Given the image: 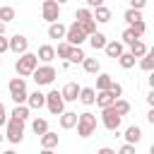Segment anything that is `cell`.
<instances>
[{
	"label": "cell",
	"instance_id": "obj_1",
	"mask_svg": "<svg viewBox=\"0 0 154 154\" xmlns=\"http://www.w3.org/2000/svg\"><path fill=\"white\" fill-rule=\"evenodd\" d=\"M36 65H38L36 53L24 51V53H19V60L14 63V70H17V75H19V77H29V75L34 72V67H36Z\"/></svg>",
	"mask_w": 154,
	"mask_h": 154
},
{
	"label": "cell",
	"instance_id": "obj_2",
	"mask_svg": "<svg viewBox=\"0 0 154 154\" xmlns=\"http://www.w3.org/2000/svg\"><path fill=\"white\" fill-rule=\"evenodd\" d=\"M7 89H10V99H12L14 103H24V101H26V96H29L24 77H14V79H10Z\"/></svg>",
	"mask_w": 154,
	"mask_h": 154
},
{
	"label": "cell",
	"instance_id": "obj_3",
	"mask_svg": "<svg viewBox=\"0 0 154 154\" xmlns=\"http://www.w3.org/2000/svg\"><path fill=\"white\" fill-rule=\"evenodd\" d=\"M75 125H77V135L79 137H89L96 130V116L94 113H79Z\"/></svg>",
	"mask_w": 154,
	"mask_h": 154
},
{
	"label": "cell",
	"instance_id": "obj_4",
	"mask_svg": "<svg viewBox=\"0 0 154 154\" xmlns=\"http://www.w3.org/2000/svg\"><path fill=\"white\" fill-rule=\"evenodd\" d=\"M7 132H5V137L12 142V144H19L22 142V137H24V120H19V118H7Z\"/></svg>",
	"mask_w": 154,
	"mask_h": 154
},
{
	"label": "cell",
	"instance_id": "obj_5",
	"mask_svg": "<svg viewBox=\"0 0 154 154\" xmlns=\"http://www.w3.org/2000/svg\"><path fill=\"white\" fill-rule=\"evenodd\" d=\"M31 77H34V82L41 87V84H51V82L58 77V72H55V67H53V65H48V63H46V65H41V67L36 65V67H34V72H31Z\"/></svg>",
	"mask_w": 154,
	"mask_h": 154
},
{
	"label": "cell",
	"instance_id": "obj_6",
	"mask_svg": "<svg viewBox=\"0 0 154 154\" xmlns=\"http://www.w3.org/2000/svg\"><path fill=\"white\" fill-rule=\"evenodd\" d=\"M120 118H123V116H120L113 106H103V108H101V123H103L106 130L116 132V130L120 128Z\"/></svg>",
	"mask_w": 154,
	"mask_h": 154
},
{
	"label": "cell",
	"instance_id": "obj_7",
	"mask_svg": "<svg viewBox=\"0 0 154 154\" xmlns=\"http://www.w3.org/2000/svg\"><path fill=\"white\" fill-rule=\"evenodd\" d=\"M46 106H48V111H51L53 116H60V113L65 111V99H63V94H60L58 89L48 91V94H46Z\"/></svg>",
	"mask_w": 154,
	"mask_h": 154
},
{
	"label": "cell",
	"instance_id": "obj_8",
	"mask_svg": "<svg viewBox=\"0 0 154 154\" xmlns=\"http://www.w3.org/2000/svg\"><path fill=\"white\" fill-rule=\"evenodd\" d=\"M84 38H87V34L82 31L79 22H75V24H70V26L65 29V41H67V43H72V46H79Z\"/></svg>",
	"mask_w": 154,
	"mask_h": 154
},
{
	"label": "cell",
	"instance_id": "obj_9",
	"mask_svg": "<svg viewBox=\"0 0 154 154\" xmlns=\"http://www.w3.org/2000/svg\"><path fill=\"white\" fill-rule=\"evenodd\" d=\"M41 12H43V19H46V22H58V19H60V5H58L55 0H43Z\"/></svg>",
	"mask_w": 154,
	"mask_h": 154
},
{
	"label": "cell",
	"instance_id": "obj_10",
	"mask_svg": "<svg viewBox=\"0 0 154 154\" xmlns=\"http://www.w3.org/2000/svg\"><path fill=\"white\" fill-rule=\"evenodd\" d=\"M26 48H29V41H26V36H22V34H14V36L10 38V51H12V53H17V55H19V53H24Z\"/></svg>",
	"mask_w": 154,
	"mask_h": 154
},
{
	"label": "cell",
	"instance_id": "obj_11",
	"mask_svg": "<svg viewBox=\"0 0 154 154\" xmlns=\"http://www.w3.org/2000/svg\"><path fill=\"white\" fill-rule=\"evenodd\" d=\"M60 94H63L65 101H77V96H79V84H77V82H67Z\"/></svg>",
	"mask_w": 154,
	"mask_h": 154
},
{
	"label": "cell",
	"instance_id": "obj_12",
	"mask_svg": "<svg viewBox=\"0 0 154 154\" xmlns=\"http://www.w3.org/2000/svg\"><path fill=\"white\" fill-rule=\"evenodd\" d=\"M26 103H29V108H43V106H46V94L34 91V94L26 96Z\"/></svg>",
	"mask_w": 154,
	"mask_h": 154
},
{
	"label": "cell",
	"instance_id": "obj_13",
	"mask_svg": "<svg viewBox=\"0 0 154 154\" xmlns=\"http://www.w3.org/2000/svg\"><path fill=\"white\" fill-rule=\"evenodd\" d=\"M113 99H116V96H113L108 89H101V91H99V96H94V103H96L99 108H103V106H111V103H113Z\"/></svg>",
	"mask_w": 154,
	"mask_h": 154
},
{
	"label": "cell",
	"instance_id": "obj_14",
	"mask_svg": "<svg viewBox=\"0 0 154 154\" xmlns=\"http://www.w3.org/2000/svg\"><path fill=\"white\" fill-rule=\"evenodd\" d=\"M75 123H77V113H72V111H63V113H60V128H63V130L75 128Z\"/></svg>",
	"mask_w": 154,
	"mask_h": 154
},
{
	"label": "cell",
	"instance_id": "obj_15",
	"mask_svg": "<svg viewBox=\"0 0 154 154\" xmlns=\"http://www.w3.org/2000/svg\"><path fill=\"white\" fill-rule=\"evenodd\" d=\"M38 137H41V147H43V149H53V147H58V135H55V132L46 130V132L38 135Z\"/></svg>",
	"mask_w": 154,
	"mask_h": 154
},
{
	"label": "cell",
	"instance_id": "obj_16",
	"mask_svg": "<svg viewBox=\"0 0 154 154\" xmlns=\"http://www.w3.org/2000/svg\"><path fill=\"white\" fill-rule=\"evenodd\" d=\"M103 51H106L108 58H118V55L123 53V43H120V41H106Z\"/></svg>",
	"mask_w": 154,
	"mask_h": 154
},
{
	"label": "cell",
	"instance_id": "obj_17",
	"mask_svg": "<svg viewBox=\"0 0 154 154\" xmlns=\"http://www.w3.org/2000/svg\"><path fill=\"white\" fill-rule=\"evenodd\" d=\"M94 96H96V91H94L91 87H79V96H77V99H79L84 106H91V103H94Z\"/></svg>",
	"mask_w": 154,
	"mask_h": 154
},
{
	"label": "cell",
	"instance_id": "obj_18",
	"mask_svg": "<svg viewBox=\"0 0 154 154\" xmlns=\"http://www.w3.org/2000/svg\"><path fill=\"white\" fill-rule=\"evenodd\" d=\"M36 58H38V60H43V63H51V60L55 58V48L46 43V46H41V48H38V53H36Z\"/></svg>",
	"mask_w": 154,
	"mask_h": 154
},
{
	"label": "cell",
	"instance_id": "obj_19",
	"mask_svg": "<svg viewBox=\"0 0 154 154\" xmlns=\"http://www.w3.org/2000/svg\"><path fill=\"white\" fill-rule=\"evenodd\" d=\"M65 29H67V26H63L60 22H51L48 36H51V38H65Z\"/></svg>",
	"mask_w": 154,
	"mask_h": 154
},
{
	"label": "cell",
	"instance_id": "obj_20",
	"mask_svg": "<svg viewBox=\"0 0 154 154\" xmlns=\"http://www.w3.org/2000/svg\"><path fill=\"white\" fill-rule=\"evenodd\" d=\"M89 43H91L94 51H99V48L106 46V36H103L101 31H91V34H89Z\"/></svg>",
	"mask_w": 154,
	"mask_h": 154
},
{
	"label": "cell",
	"instance_id": "obj_21",
	"mask_svg": "<svg viewBox=\"0 0 154 154\" xmlns=\"http://www.w3.org/2000/svg\"><path fill=\"white\" fill-rule=\"evenodd\" d=\"M82 65H84V72H89V75H99V70H101V65H99L96 58H87V55H84Z\"/></svg>",
	"mask_w": 154,
	"mask_h": 154
},
{
	"label": "cell",
	"instance_id": "obj_22",
	"mask_svg": "<svg viewBox=\"0 0 154 154\" xmlns=\"http://www.w3.org/2000/svg\"><path fill=\"white\" fill-rule=\"evenodd\" d=\"M125 140H128L130 144H137V142L142 140V130H140L137 125H130V128L125 130Z\"/></svg>",
	"mask_w": 154,
	"mask_h": 154
},
{
	"label": "cell",
	"instance_id": "obj_23",
	"mask_svg": "<svg viewBox=\"0 0 154 154\" xmlns=\"http://www.w3.org/2000/svg\"><path fill=\"white\" fill-rule=\"evenodd\" d=\"M91 17H94L96 22L106 24V22H111V10H108V7H103V5H99V7H96V12H94Z\"/></svg>",
	"mask_w": 154,
	"mask_h": 154
},
{
	"label": "cell",
	"instance_id": "obj_24",
	"mask_svg": "<svg viewBox=\"0 0 154 154\" xmlns=\"http://www.w3.org/2000/svg\"><path fill=\"white\" fill-rule=\"evenodd\" d=\"M140 67H142L144 72H152V70H154V53H152V51H147V53L142 55V60H140Z\"/></svg>",
	"mask_w": 154,
	"mask_h": 154
},
{
	"label": "cell",
	"instance_id": "obj_25",
	"mask_svg": "<svg viewBox=\"0 0 154 154\" xmlns=\"http://www.w3.org/2000/svg\"><path fill=\"white\" fill-rule=\"evenodd\" d=\"M130 53H132L135 58H142V55L147 53V46H144V43H142L140 38H135V41L130 43Z\"/></svg>",
	"mask_w": 154,
	"mask_h": 154
},
{
	"label": "cell",
	"instance_id": "obj_26",
	"mask_svg": "<svg viewBox=\"0 0 154 154\" xmlns=\"http://www.w3.org/2000/svg\"><path fill=\"white\" fill-rule=\"evenodd\" d=\"M111 106H113V108H116V111H118L120 116H128V113H130V103H128L125 99H118V96H116Z\"/></svg>",
	"mask_w": 154,
	"mask_h": 154
},
{
	"label": "cell",
	"instance_id": "obj_27",
	"mask_svg": "<svg viewBox=\"0 0 154 154\" xmlns=\"http://www.w3.org/2000/svg\"><path fill=\"white\" fill-rule=\"evenodd\" d=\"M118 63H120L123 70H130V67L135 65V55H132V53H120V55H118Z\"/></svg>",
	"mask_w": 154,
	"mask_h": 154
},
{
	"label": "cell",
	"instance_id": "obj_28",
	"mask_svg": "<svg viewBox=\"0 0 154 154\" xmlns=\"http://www.w3.org/2000/svg\"><path fill=\"white\" fill-rule=\"evenodd\" d=\"M12 118L26 120V118H29V106H24V103H17V106H14V111H12Z\"/></svg>",
	"mask_w": 154,
	"mask_h": 154
},
{
	"label": "cell",
	"instance_id": "obj_29",
	"mask_svg": "<svg viewBox=\"0 0 154 154\" xmlns=\"http://www.w3.org/2000/svg\"><path fill=\"white\" fill-rule=\"evenodd\" d=\"M123 19L128 22V24H132V22H137V19H142V12L140 10H135V7H130L125 14H123Z\"/></svg>",
	"mask_w": 154,
	"mask_h": 154
},
{
	"label": "cell",
	"instance_id": "obj_30",
	"mask_svg": "<svg viewBox=\"0 0 154 154\" xmlns=\"http://www.w3.org/2000/svg\"><path fill=\"white\" fill-rule=\"evenodd\" d=\"M67 60H70V63H82V60H84V53H82V48H79V46H72V51H70Z\"/></svg>",
	"mask_w": 154,
	"mask_h": 154
},
{
	"label": "cell",
	"instance_id": "obj_31",
	"mask_svg": "<svg viewBox=\"0 0 154 154\" xmlns=\"http://www.w3.org/2000/svg\"><path fill=\"white\" fill-rule=\"evenodd\" d=\"M31 130H34V132H36V135H43V132H46V130H48V123H46V120H43V118H36V120H34V123H31Z\"/></svg>",
	"mask_w": 154,
	"mask_h": 154
},
{
	"label": "cell",
	"instance_id": "obj_32",
	"mask_svg": "<svg viewBox=\"0 0 154 154\" xmlns=\"http://www.w3.org/2000/svg\"><path fill=\"white\" fill-rule=\"evenodd\" d=\"M70 51H72V43H67V41H63V43H58V51H55V55H60V58H65V60H67V55H70Z\"/></svg>",
	"mask_w": 154,
	"mask_h": 154
},
{
	"label": "cell",
	"instance_id": "obj_33",
	"mask_svg": "<svg viewBox=\"0 0 154 154\" xmlns=\"http://www.w3.org/2000/svg\"><path fill=\"white\" fill-rule=\"evenodd\" d=\"M111 82H113L111 75H99V77H96V89H99V91H101V89H108Z\"/></svg>",
	"mask_w": 154,
	"mask_h": 154
},
{
	"label": "cell",
	"instance_id": "obj_34",
	"mask_svg": "<svg viewBox=\"0 0 154 154\" xmlns=\"http://www.w3.org/2000/svg\"><path fill=\"white\" fill-rule=\"evenodd\" d=\"M14 19V7H0V22H12Z\"/></svg>",
	"mask_w": 154,
	"mask_h": 154
},
{
	"label": "cell",
	"instance_id": "obj_35",
	"mask_svg": "<svg viewBox=\"0 0 154 154\" xmlns=\"http://www.w3.org/2000/svg\"><path fill=\"white\" fill-rule=\"evenodd\" d=\"M75 17H77V22H84V19H94V17H91V10H89V7H79V10L75 12Z\"/></svg>",
	"mask_w": 154,
	"mask_h": 154
},
{
	"label": "cell",
	"instance_id": "obj_36",
	"mask_svg": "<svg viewBox=\"0 0 154 154\" xmlns=\"http://www.w3.org/2000/svg\"><path fill=\"white\" fill-rule=\"evenodd\" d=\"M79 26H82V31L89 36L91 31H96V22L94 19H84V22H79Z\"/></svg>",
	"mask_w": 154,
	"mask_h": 154
},
{
	"label": "cell",
	"instance_id": "obj_37",
	"mask_svg": "<svg viewBox=\"0 0 154 154\" xmlns=\"http://www.w3.org/2000/svg\"><path fill=\"white\" fill-rule=\"evenodd\" d=\"M130 29L135 31V36H137V38H140V36H142V34L147 31V26H144V22H142V19H137V22H132V24H130Z\"/></svg>",
	"mask_w": 154,
	"mask_h": 154
},
{
	"label": "cell",
	"instance_id": "obj_38",
	"mask_svg": "<svg viewBox=\"0 0 154 154\" xmlns=\"http://www.w3.org/2000/svg\"><path fill=\"white\" fill-rule=\"evenodd\" d=\"M135 38H137V36H135V31H132V29H125V31H123V43H128V46H130Z\"/></svg>",
	"mask_w": 154,
	"mask_h": 154
},
{
	"label": "cell",
	"instance_id": "obj_39",
	"mask_svg": "<svg viewBox=\"0 0 154 154\" xmlns=\"http://www.w3.org/2000/svg\"><path fill=\"white\" fill-rule=\"evenodd\" d=\"M108 91H111L113 96H120V94H123V87H120L118 82H111V87H108Z\"/></svg>",
	"mask_w": 154,
	"mask_h": 154
},
{
	"label": "cell",
	"instance_id": "obj_40",
	"mask_svg": "<svg viewBox=\"0 0 154 154\" xmlns=\"http://www.w3.org/2000/svg\"><path fill=\"white\" fill-rule=\"evenodd\" d=\"M5 51H10V38H5V34H0V55Z\"/></svg>",
	"mask_w": 154,
	"mask_h": 154
},
{
	"label": "cell",
	"instance_id": "obj_41",
	"mask_svg": "<svg viewBox=\"0 0 154 154\" xmlns=\"http://www.w3.org/2000/svg\"><path fill=\"white\" fill-rule=\"evenodd\" d=\"M120 154H135V144H130V142L123 144V147H120Z\"/></svg>",
	"mask_w": 154,
	"mask_h": 154
},
{
	"label": "cell",
	"instance_id": "obj_42",
	"mask_svg": "<svg viewBox=\"0 0 154 154\" xmlns=\"http://www.w3.org/2000/svg\"><path fill=\"white\" fill-rule=\"evenodd\" d=\"M130 5H132L135 10H142V7L147 5V0H130Z\"/></svg>",
	"mask_w": 154,
	"mask_h": 154
},
{
	"label": "cell",
	"instance_id": "obj_43",
	"mask_svg": "<svg viewBox=\"0 0 154 154\" xmlns=\"http://www.w3.org/2000/svg\"><path fill=\"white\" fill-rule=\"evenodd\" d=\"M7 123V111H5V106L0 103V125H5Z\"/></svg>",
	"mask_w": 154,
	"mask_h": 154
},
{
	"label": "cell",
	"instance_id": "obj_44",
	"mask_svg": "<svg viewBox=\"0 0 154 154\" xmlns=\"http://www.w3.org/2000/svg\"><path fill=\"white\" fill-rule=\"evenodd\" d=\"M87 5L89 7H99V5H103V0H87Z\"/></svg>",
	"mask_w": 154,
	"mask_h": 154
},
{
	"label": "cell",
	"instance_id": "obj_45",
	"mask_svg": "<svg viewBox=\"0 0 154 154\" xmlns=\"http://www.w3.org/2000/svg\"><path fill=\"white\" fill-rule=\"evenodd\" d=\"M147 103H149V106H154V91H149V94H147Z\"/></svg>",
	"mask_w": 154,
	"mask_h": 154
},
{
	"label": "cell",
	"instance_id": "obj_46",
	"mask_svg": "<svg viewBox=\"0 0 154 154\" xmlns=\"http://www.w3.org/2000/svg\"><path fill=\"white\" fill-rule=\"evenodd\" d=\"M99 154H116V152H113V149H108V147H101V149H99Z\"/></svg>",
	"mask_w": 154,
	"mask_h": 154
},
{
	"label": "cell",
	"instance_id": "obj_47",
	"mask_svg": "<svg viewBox=\"0 0 154 154\" xmlns=\"http://www.w3.org/2000/svg\"><path fill=\"white\" fill-rule=\"evenodd\" d=\"M147 120H149V125H154V111H149V113H147Z\"/></svg>",
	"mask_w": 154,
	"mask_h": 154
},
{
	"label": "cell",
	"instance_id": "obj_48",
	"mask_svg": "<svg viewBox=\"0 0 154 154\" xmlns=\"http://www.w3.org/2000/svg\"><path fill=\"white\" fill-rule=\"evenodd\" d=\"M0 34H5V22H0Z\"/></svg>",
	"mask_w": 154,
	"mask_h": 154
},
{
	"label": "cell",
	"instance_id": "obj_49",
	"mask_svg": "<svg viewBox=\"0 0 154 154\" xmlns=\"http://www.w3.org/2000/svg\"><path fill=\"white\" fill-rule=\"evenodd\" d=\"M55 2H58V5H63V2H67V0H55Z\"/></svg>",
	"mask_w": 154,
	"mask_h": 154
},
{
	"label": "cell",
	"instance_id": "obj_50",
	"mask_svg": "<svg viewBox=\"0 0 154 154\" xmlns=\"http://www.w3.org/2000/svg\"><path fill=\"white\" fill-rule=\"evenodd\" d=\"M2 137H5V135H0V142H2Z\"/></svg>",
	"mask_w": 154,
	"mask_h": 154
}]
</instances>
